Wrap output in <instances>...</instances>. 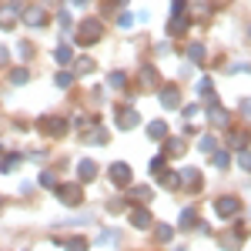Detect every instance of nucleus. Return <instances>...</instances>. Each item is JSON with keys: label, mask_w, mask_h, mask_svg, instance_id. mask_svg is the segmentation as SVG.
<instances>
[{"label": "nucleus", "mask_w": 251, "mask_h": 251, "mask_svg": "<svg viewBox=\"0 0 251 251\" xmlns=\"http://www.w3.org/2000/svg\"><path fill=\"white\" fill-rule=\"evenodd\" d=\"M238 168L241 171H251V151H238Z\"/></svg>", "instance_id": "bb28decb"}, {"label": "nucleus", "mask_w": 251, "mask_h": 251, "mask_svg": "<svg viewBox=\"0 0 251 251\" xmlns=\"http://www.w3.org/2000/svg\"><path fill=\"white\" fill-rule=\"evenodd\" d=\"M20 157H24V154H7L3 161H0V171H3V174H7V171H14V168L20 164Z\"/></svg>", "instance_id": "4be33fe9"}, {"label": "nucleus", "mask_w": 251, "mask_h": 251, "mask_svg": "<svg viewBox=\"0 0 251 251\" xmlns=\"http://www.w3.org/2000/svg\"><path fill=\"white\" fill-rule=\"evenodd\" d=\"M117 27H121V30L134 27V14H121V17H117Z\"/></svg>", "instance_id": "7c9ffc66"}, {"label": "nucleus", "mask_w": 251, "mask_h": 251, "mask_svg": "<svg viewBox=\"0 0 251 251\" xmlns=\"http://www.w3.org/2000/svg\"><path fill=\"white\" fill-rule=\"evenodd\" d=\"M238 111H241V117H248V121H251V97H241Z\"/></svg>", "instance_id": "72a5a7b5"}, {"label": "nucleus", "mask_w": 251, "mask_h": 251, "mask_svg": "<svg viewBox=\"0 0 251 251\" xmlns=\"http://www.w3.org/2000/svg\"><path fill=\"white\" fill-rule=\"evenodd\" d=\"M57 198H60V204H67V208H77L80 201H84L80 184H57Z\"/></svg>", "instance_id": "f03ea898"}, {"label": "nucleus", "mask_w": 251, "mask_h": 251, "mask_svg": "<svg viewBox=\"0 0 251 251\" xmlns=\"http://www.w3.org/2000/svg\"><path fill=\"white\" fill-rule=\"evenodd\" d=\"M74 127H77V131H84V127H91V121H87V117H77V121H74Z\"/></svg>", "instance_id": "a19ab883"}, {"label": "nucleus", "mask_w": 251, "mask_h": 251, "mask_svg": "<svg viewBox=\"0 0 251 251\" xmlns=\"http://www.w3.org/2000/svg\"><path fill=\"white\" fill-rule=\"evenodd\" d=\"M100 34H104V24H100L97 17H84L80 20V27H77V40L80 44H97Z\"/></svg>", "instance_id": "f257e3e1"}, {"label": "nucleus", "mask_w": 251, "mask_h": 251, "mask_svg": "<svg viewBox=\"0 0 251 251\" xmlns=\"http://www.w3.org/2000/svg\"><path fill=\"white\" fill-rule=\"evenodd\" d=\"M177 225L188 231L191 225H198V211H194V208H184V211H181V218H177Z\"/></svg>", "instance_id": "4468645a"}, {"label": "nucleus", "mask_w": 251, "mask_h": 251, "mask_svg": "<svg viewBox=\"0 0 251 251\" xmlns=\"http://www.w3.org/2000/svg\"><path fill=\"white\" fill-rule=\"evenodd\" d=\"M238 211H241V201L231 198V194H225V198L214 201V214H218V218H234Z\"/></svg>", "instance_id": "7ed1b4c3"}, {"label": "nucleus", "mask_w": 251, "mask_h": 251, "mask_svg": "<svg viewBox=\"0 0 251 251\" xmlns=\"http://www.w3.org/2000/svg\"><path fill=\"white\" fill-rule=\"evenodd\" d=\"M188 57H191L194 64H201V60H204V44H191V47H188Z\"/></svg>", "instance_id": "b1692460"}, {"label": "nucleus", "mask_w": 251, "mask_h": 251, "mask_svg": "<svg viewBox=\"0 0 251 251\" xmlns=\"http://www.w3.org/2000/svg\"><path fill=\"white\" fill-rule=\"evenodd\" d=\"M107 177H111L114 188H127V184H131V168H127L124 161H117V164L107 168Z\"/></svg>", "instance_id": "20e7f679"}, {"label": "nucleus", "mask_w": 251, "mask_h": 251, "mask_svg": "<svg viewBox=\"0 0 251 251\" xmlns=\"http://www.w3.org/2000/svg\"><path fill=\"white\" fill-rule=\"evenodd\" d=\"M64 248H67V251H87V241H84V238H71Z\"/></svg>", "instance_id": "cd10ccee"}, {"label": "nucleus", "mask_w": 251, "mask_h": 251, "mask_svg": "<svg viewBox=\"0 0 251 251\" xmlns=\"http://www.w3.org/2000/svg\"><path fill=\"white\" fill-rule=\"evenodd\" d=\"M177 177H181V184H184L188 191H201V184H204V181H201V171H198V168H184V171L177 174Z\"/></svg>", "instance_id": "423d86ee"}, {"label": "nucleus", "mask_w": 251, "mask_h": 251, "mask_svg": "<svg viewBox=\"0 0 251 251\" xmlns=\"http://www.w3.org/2000/svg\"><path fill=\"white\" fill-rule=\"evenodd\" d=\"M184 30H188V20H184V17H174L171 24H168V34H171V37H174V34H184Z\"/></svg>", "instance_id": "412c9836"}, {"label": "nucleus", "mask_w": 251, "mask_h": 251, "mask_svg": "<svg viewBox=\"0 0 251 251\" xmlns=\"http://www.w3.org/2000/svg\"><path fill=\"white\" fill-rule=\"evenodd\" d=\"M248 37H251V30H248Z\"/></svg>", "instance_id": "49530a36"}, {"label": "nucleus", "mask_w": 251, "mask_h": 251, "mask_svg": "<svg viewBox=\"0 0 251 251\" xmlns=\"http://www.w3.org/2000/svg\"><path fill=\"white\" fill-rule=\"evenodd\" d=\"M211 3H225V0H211Z\"/></svg>", "instance_id": "c03bdc74"}, {"label": "nucleus", "mask_w": 251, "mask_h": 251, "mask_svg": "<svg viewBox=\"0 0 251 251\" xmlns=\"http://www.w3.org/2000/svg\"><path fill=\"white\" fill-rule=\"evenodd\" d=\"M208 117H211L218 127H228V121H231V117H228V111H225L218 100H211V107H208Z\"/></svg>", "instance_id": "9d476101"}, {"label": "nucleus", "mask_w": 251, "mask_h": 251, "mask_svg": "<svg viewBox=\"0 0 251 251\" xmlns=\"http://www.w3.org/2000/svg\"><path fill=\"white\" fill-rule=\"evenodd\" d=\"M131 228H137V231L151 228V211H148V208H134V211H131Z\"/></svg>", "instance_id": "1a4fd4ad"}, {"label": "nucleus", "mask_w": 251, "mask_h": 251, "mask_svg": "<svg viewBox=\"0 0 251 251\" xmlns=\"http://www.w3.org/2000/svg\"><path fill=\"white\" fill-rule=\"evenodd\" d=\"M184 121H191V124H198V121H201V107H198V104H191V107H184ZM191 124H184V131H188Z\"/></svg>", "instance_id": "aec40b11"}, {"label": "nucleus", "mask_w": 251, "mask_h": 251, "mask_svg": "<svg viewBox=\"0 0 251 251\" xmlns=\"http://www.w3.org/2000/svg\"><path fill=\"white\" fill-rule=\"evenodd\" d=\"M157 241H164V245H168V241H171V238H174V228H171V225H157Z\"/></svg>", "instance_id": "393cba45"}, {"label": "nucleus", "mask_w": 251, "mask_h": 251, "mask_svg": "<svg viewBox=\"0 0 251 251\" xmlns=\"http://www.w3.org/2000/svg\"><path fill=\"white\" fill-rule=\"evenodd\" d=\"M0 204H3V198H0Z\"/></svg>", "instance_id": "a18cd8bd"}, {"label": "nucleus", "mask_w": 251, "mask_h": 251, "mask_svg": "<svg viewBox=\"0 0 251 251\" xmlns=\"http://www.w3.org/2000/svg\"><path fill=\"white\" fill-rule=\"evenodd\" d=\"M10 80H14V84H27V71H14Z\"/></svg>", "instance_id": "4c0bfd02"}, {"label": "nucleus", "mask_w": 251, "mask_h": 251, "mask_svg": "<svg viewBox=\"0 0 251 251\" xmlns=\"http://www.w3.org/2000/svg\"><path fill=\"white\" fill-rule=\"evenodd\" d=\"M71 3H74V7H77V3H84V0H71Z\"/></svg>", "instance_id": "37998d69"}, {"label": "nucleus", "mask_w": 251, "mask_h": 251, "mask_svg": "<svg viewBox=\"0 0 251 251\" xmlns=\"http://www.w3.org/2000/svg\"><path fill=\"white\" fill-rule=\"evenodd\" d=\"M198 91H201V94H211V77H201V80H198Z\"/></svg>", "instance_id": "c9c22d12"}, {"label": "nucleus", "mask_w": 251, "mask_h": 251, "mask_svg": "<svg viewBox=\"0 0 251 251\" xmlns=\"http://www.w3.org/2000/svg\"><path fill=\"white\" fill-rule=\"evenodd\" d=\"M211 161H214V168H221V171H225V168L231 164V157H228V151H221V148H214V151H211Z\"/></svg>", "instance_id": "dca6fc26"}, {"label": "nucleus", "mask_w": 251, "mask_h": 251, "mask_svg": "<svg viewBox=\"0 0 251 251\" xmlns=\"http://www.w3.org/2000/svg\"><path fill=\"white\" fill-rule=\"evenodd\" d=\"M17 17H20V7H17V3H3V7H0V27H14Z\"/></svg>", "instance_id": "6e6552de"}, {"label": "nucleus", "mask_w": 251, "mask_h": 251, "mask_svg": "<svg viewBox=\"0 0 251 251\" xmlns=\"http://www.w3.org/2000/svg\"><path fill=\"white\" fill-rule=\"evenodd\" d=\"M157 181H161V184H164V188H181V181H177V174L174 171H168V168H164V171H161V177H157Z\"/></svg>", "instance_id": "f3484780"}, {"label": "nucleus", "mask_w": 251, "mask_h": 251, "mask_svg": "<svg viewBox=\"0 0 251 251\" xmlns=\"http://www.w3.org/2000/svg\"><path fill=\"white\" fill-rule=\"evenodd\" d=\"M141 124V117H137L134 107H117V127H124V131H131Z\"/></svg>", "instance_id": "39448f33"}, {"label": "nucleus", "mask_w": 251, "mask_h": 251, "mask_svg": "<svg viewBox=\"0 0 251 251\" xmlns=\"http://www.w3.org/2000/svg\"><path fill=\"white\" fill-rule=\"evenodd\" d=\"M148 137H151V141H164V137H168V124H164V121H151V124H148Z\"/></svg>", "instance_id": "ddd939ff"}, {"label": "nucleus", "mask_w": 251, "mask_h": 251, "mask_svg": "<svg viewBox=\"0 0 251 251\" xmlns=\"http://www.w3.org/2000/svg\"><path fill=\"white\" fill-rule=\"evenodd\" d=\"M7 57H10V50H7V47H0V64H7Z\"/></svg>", "instance_id": "79ce46f5"}, {"label": "nucleus", "mask_w": 251, "mask_h": 251, "mask_svg": "<svg viewBox=\"0 0 251 251\" xmlns=\"http://www.w3.org/2000/svg\"><path fill=\"white\" fill-rule=\"evenodd\" d=\"M184 10H188V3H184V0H174V17H181Z\"/></svg>", "instance_id": "ea45409f"}, {"label": "nucleus", "mask_w": 251, "mask_h": 251, "mask_svg": "<svg viewBox=\"0 0 251 251\" xmlns=\"http://www.w3.org/2000/svg\"><path fill=\"white\" fill-rule=\"evenodd\" d=\"M151 171H154V174L164 171V157H154V161H151Z\"/></svg>", "instance_id": "58836bf2"}, {"label": "nucleus", "mask_w": 251, "mask_h": 251, "mask_svg": "<svg viewBox=\"0 0 251 251\" xmlns=\"http://www.w3.org/2000/svg\"><path fill=\"white\" fill-rule=\"evenodd\" d=\"M40 188H57V181H54V174H50V171L40 174Z\"/></svg>", "instance_id": "2f4dec72"}, {"label": "nucleus", "mask_w": 251, "mask_h": 251, "mask_svg": "<svg viewBox=\"0 0 251 251\" xmlns=\"http://www.w3.org/2000/svg\"><path fill=\"white\" fill-rule=\"evenodd\" d=\"M77 177H80V181H94V177H97V164L91 161V157L77 161Z\"/></svg>", "instance_id": "9b49d317"}, {"label": "nucleus", "mask_w": 251, "mask_h": 251, "mask_svg": "<svg viewBox=\"0 0 251 251\" xmlns=\"http://www.w3.org/2000/svg\"><path fill=\"white\" fill-rule=\"evenodd\" d=\"M214 148H218V141H214L211 134H204V137H201V141H198V151H204V154H211Z\"/></svg>", "instance_id": "5701e85b"}, {"label": "nucleus", "mask_w": 251, "mask_h": 251, "mask_svg": "<svg viewBox=\"0 0 251 251\" xmlns=\"http://www.w3.org/2000/svg\"><path fill=\"white\" fill-rule=\"evenodd\" d=\"M87 141H94V144H104V141H107V131H100V127H97V131H91V134H87Z\"/></svg>", "instance_id": "473e14b6"}, {"label": "nucleus", "mask_w": 251, "mask_h": 251, "mask_svg": "<svg viewBox=\"0 0 251 251\" xmlns=\"http://www.w3.org/2000/svg\"><path fill=\"white\" fill-rule=\"evenodd\" d=\"M54 80H57V87H71V84H74V74H67V71H60V74H57Z\"/></svg>", "instance_id": "c85d7f7f"}, {"label": "nucleus", "mask_w": 251, "mask_h": 251, "mask_svg": "<svg viewBox=\"0 0 251 251\" xmlns=\"http://www.w3.org/2000/svg\"><path fill=\"white\" fill-rule=\"evenodd\" d=\"M164 154H168V157L184 154V141H181V137H171V141H168V151H164Z\"/></svg>", "instance_id": "6ab92c4d"}, {"label": "nucleus", "mask_w": 251, "mask_h": 251, "mask_svg": "<svg viewBox=\"0 0 251 251\" xmlns=\"http://www.w3.org/2000/svg\"><path fill=\"white\" fill-rule=\"evenodd\" d=\"M141 84H144V87H154L157 84V71L154 67H141Z\"/></svg>", "instance_id": "a211bd4d"}, {"label": "nucleus", "mask_w": 251, "mask_h": 251, "mask_svg": "<svg viewBox=\"0 0 251 251\" xmlns=\"http://www.w3.org/2000/svg\"><path fill=\"white\" fill-rule=\"evenodd\" d=\"M161 104H164L168 111H174V107H177V87H171V84L161 87Z\"/></svg>", "instance_id": "f8f14e48"}, {"label": "nucleus", "mask_w": 251, "mask_h": 251, "mask_svg": "<svg viewBox=\"0 0 251 251\" xmlns=\"http://www.w3.org/2000/svg\"><path fill=\"white\" fill-rule=\"evenodd\" d=\"M40 131L50 134V137H60L64 131H67V124H64L60 117H44V121H40Z\"/></svg>", "instance_id": "0eeeda50"}, {"label": "nucleus", "mask_w": 251, "mask_h": 251, "mask_svg": "<svg viewBox=\"0 0 251 251\" xmlns=\"http://www.w3.org/2000/svg\"><path fill=\"white\" fill-rule=\"evenodd\" d=\"M74 57V50H71V47H67V44H64V47H57V50H54V60H57V64H67V60Z\"/></svg>", "instance_id": "a878e982"}, {"label": "nucleus", "mask_w": 251, "mask_h": 251, "mask_svg": "<svg viewBox=\"0 0 251 251\" xmlns=\"http://www.w3.org/2000/svg\"><path fill=\"white\" fill-rule=\"evenodd\" d=\"M107 84H111V87H124V84H127V77H124L121 71H114V74L107 77Z\"/></svg>", "instance_id": "c756f323"}, {"label": "nucleus", "mask_w": 251, "mask_h": 251, "mask_svg": "<svg viewBox=\"0 0 251 251\" xmlns=\"http://www.w3.org/2000/svg\"><path fill=\"white\" fill-rule=\"evenodd\" d=\"M24 20H27L30 27H44V24H47V17H44V10H37V7H34V10H27V14H24Z\"/></svg>", "instance_id": "2eb2a0df"}, {"label": "nucleus", "mask_w": 251, "mask_h": 251, "mask_svg": "<svg viewBox=\"0 0 251 251\" xmlns=\"http://www.w3.org/2000/svg\"><path fill=\"white\" fill-rule=\"evenodd\" d=\"M134 198L137 201H151V188H134Z\"/></svg>", "instance_id": "f704fd0d"}, {"label": "nucleus", "mask_w": 251, "mask_h": 251, "mask_svg": "<svg viewBox=\"0 0 251 251\" xmlns=\"http://www.w3.org/2000/svg\"><path fill=\"white\" fill-rule=\"evenodd\" d=\"M87 71H94V64L84 57V60H77V74H87Z\"/></svg>", "instance_id": "e433bc0d"}]
</instances>
